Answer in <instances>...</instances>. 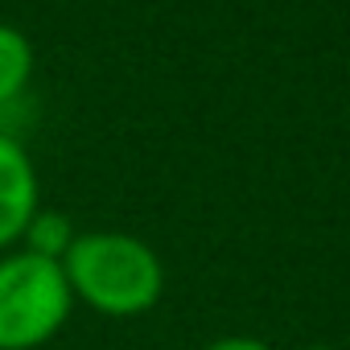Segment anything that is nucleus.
<instances>
[{
	"label": "nucleus",
	"instance_id": "f03ea898",
	"mask_svg": "<svg viewBox=\"0 0 350 350\" xmlns=\"http://www.w3.org/2000/svg\"><path fill=\"white\" fill-rule=\"evenodd\" d=\"M75 297L62 260L29 247L0 256V350H42L70 321Z\"/></svg>",
	"mask_w": 350,
	"mask_h": 350
},
{
	"label": "nucleus",
	"instance_id": "7ed1b4c3",
	"mask_svg": "<svg viewBox=\"0 0 350 350\" xmlns=\"http://www.w3.org/2000/svg\"><path fill=\"white\" fill-rule=\"evenodd\" d=\"M38 211V169L13 136L0 132V256L25 239V227Z\"/></svg>",
	"mask_w": 350,
	"mask_h": 350
},
{
	"label": "nucleus",
	"instance_id": "423d86ee",
	"mask_svg": "<svg viewBox=\"0 0 350 350\" xmlns=\"http://www.w3.org/2000/svg\"><path fill=\"white\" fill-rule=\"evenodd\" d=\"M202 350H272V346L264 338H256V334H227V338L206 342Z\"/></svg>",
	"mask_w": 350,
	"mask_h": 350
},
{
	"label": "nucleus",
	"instance_id": "f257e3e1",
	"mask_svg": "<svg viewBox=\"0 0 350 350\" xmlns=\"http://www.w3.org/2000/svg\"><path fill=\"white\" fill-rule=\"evenodd\" d=\"M75 305L99 317H140L165 297L161 256L128 231H79L62 256Z\"/></svg>",
	"mask_w": 350,
	"mask_h": 350
},
{
	"label": "nucleus",
	"instance_id": "0eeeda50",
	"mask_svg": "<svg viewBox=\"0 0 350 350\" xmlns=\"http://www.w3.org/2000/svg\"><path fill=\"white\" fill-rule=\"evenodd\" d=\"M301 350H334V346H325V342H313V346H301Z\"/></svg>",
	"mask_w": 350,
	"mask_h": 350
},
{
	"label": "nucleus",
	"instance_id": "20e7f679",
	"mask_svg": "<svg viewBox=\"0 0 350 350\" xmlns=\"http://www.w3.org/2000/svg\"><path fill=\"white\" fill-rule=\"evenodd\" d=\"M29 70H33V50L25 33H17L13 25H0V107L21 95V87L29 83Z\"/></svg>",
	"mask_w": 350,
	"mask_h": 350
},
{
	"label": "nucleus",
	"instance_id": "39448f33",
	"mask_svg": "<svg viewBox=\"0 0 350 350\" xmlns=\"http://www.w3.org/2000/svg\"><path fill=\"white\" fill-rule=\"evenodd\" d=\"M75 227H70V219L66 215H58V211H38L33 219H29V227H25V247L29 252H38V256H46V260H62L66 256V247L75 243Z\"/></svg>",
	"mask_w": 350,
	"mask_h": 350
}]
</instances>
